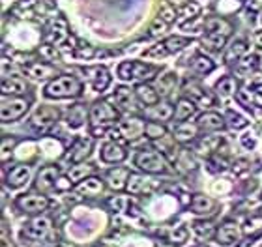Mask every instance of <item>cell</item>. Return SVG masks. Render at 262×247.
<instances>
[{"mask_svg":"<svg viewBox=\"0 0 262 247\" xmlns=\"http://www.w3.org/2000/svg\"><path fill=\"white\" fill-rule=\"evenodd\" d=\"M170 55L169 51H167V47H165V43H158L154 45L152 49L144 51V56H148V58H163V56Z\"/></svg>","mask_w":262,"mask_h":247,"instance_id":"48","label":"cell"},{"mask_svg":"<svg viewBox=\"0 0 262 247\" xmlns=\"http://www.w3.org/2000/svg\"><path fill=\"white\" fill-rule=\"evenodd\" d=\"M115 103L118 109L126 110V113H139L141 110V99L137 98V92L135 90H131L127 86H118L115 92Z\"/></svg>","mask_w":262,"mask_h":247,"instance_id":"10","label":"cell"},{"mask_svg":"<svg viewBox=\"0 0 262 247\" xmlns=\"http://www.w3.org/2000/svg\"><path fill=\"white\" fill-rule=\"evenodd\" d=\"M236 98L240 101L242 105H246L247 109H253V105H255V94L246 90V88H242L240 92H236Z\"/></svg>","mask_w":262,"mask_h":247,"instance_id":"47","label":"cell"},{"mask_svg":"<svg viewBox=\"0 0 262 247\" xmlns=\"http://www.w3.org/2000/svg\"><path fill=\"white\" fill-rule=\"evenodd\" d=\"M196 124H199V127H201L202 131H219V129H223V127L227 126L225 116L217 115V113H212V110L202 113V115L196 118Z\"/></svg>","mask_w":262,"mask_h":247,"instance_id":"19","label":"cell"},{"mask_svg":"<svg viewBox=\"0 0 262 247\" xmlns=\"http://www.w3.org/2000/svg\"><path fill=\"white\" fill-rule=\"evenodd\" d=\"M135 92H137V98L141 99V103L146 105V107L159 103V92L156 88L150 86V84H146V82H139Z\"/></svg>","mask_w":262,"mask_h":247,"instance_id":"28","label":"cell"},{"mask_svg":"<svg viewBox=\"0 0 262 247\" xmlns=\"http://www.w3.org/2000/svg\"><path fill=\"white\" fill-rule=\"evenodd\" d=\"M199 131H201V127L199 124H191V122H178L174 127V133H172V137L182 144H187V143H193L199 139Z\"/></svg>","mask_w":262,"mask_h":247,"instance_id":"17","label":"cell"},{"mask_svg":"<svg viewBox=\"0 0 262 247\" xmlns=\"http://www.w3.org/2000/svg\"><path fill=\"white\" fill-rule=\"evenodd\" d=\"M86 118H90V113H88L86 105H81V103L70 107L68 113H66V122H68L70 127H81L86 122Z\"/></svg>","mask_w":262,"mask_h":247,"instance_id":"24","label":"cell"},{"mask_svg":"<svg viewBox=\"0 0 262 247\" xmlns=\"http://www.w3.org/2000/svg\"><path fill=\"white\" fill-rule=\"evenodd\" d=\"M165 47L169 53H178V51L186 49L187 45L191 43V38H184V36H170L163 41Z\"/></svg>","mask_w":262,"mask_h":247,"instance_id":"40","label":"cell"},{"mask_svg":"<svg viewBox=\"0 0 262 247\" xmlns=\"http://www.w3.org/2000/svg\"><path fill=\"white\" fill-rule=\"evenodd\" d=\"M28 180H30V167H28V165H15V167H11L4 176L6 186L11 187V189H19V187L25 186Z\"/></svg>","mask_w":262,"mask_h":247,"instance_id":"14","label":"cell"},{"mask_svg":"<svg viewBox=\"0 0 262 247\" xmlns=\"http://www.w3.org/2000/svg\"><path fill=\"white\" fill-rule=\"evenodd\" d=\"M152 187V182L144 178L141 174H129V180H127L126 189L133 195H139V193H146V189Z\"/></svg>","mask_w":262,"mask_h":247,"instance_id":"35","label":"cell"},{"mask_svg":"<svg viewBox=\"0 0 262 247\" xmlns=\"http://www.w3.org/2000/svg\"><path fill=\"white\" fill-rule=\"evenodd\" d=\"M86 75L92 82V86L96 92H103L107 90L111 84V75L107 72V68L103 66H96V68H88L86 70Z\"/></svg>","mask_w":262,"mask_h":247,"instance_id":"18","label":"cell"},{"mask_svg":"<svg viewBox=\"0 0 262 247\" xmlns=\"http://www.w3.org/2000/svg\"><path fill=\"white\" fill-rule=\"evenodd\" d=\"M225 122H227V126H230L232 129H244V127H247L246 118L242 115H238V113H234V110H227Z\"/></svg>","mask_w":262,"mask_h":247,"instance_id":"43","label":"cell"},{"mask_svg":"<svg viewBox=\"0 0 262 247\" xmlns=\"http://www.w3.org/2000/svg\"><path fill=\"white\" fill-rule=\"evenodd\" d=\"M105 189V184L101 178H96V176H88L86 180L79 182L75 186V191L79 195H84V197H98L101 195Z\"/></svg>","mask_w":262,"mask_h":247,"instance_id":"20","label":"cell"},{"mask_svg":"<svg viewBox=\"0 0 262 247\" xmlns=\"http://www.w3.org/2000/svg\"><path fill=\"white\" fill-rule=\"evenodd\" d=\"M225 41H227V36L223 34H217V32H206L202 36V47L210 53H219V51L225 47Z\"/></svg>","mask_w":262,"mask_h":247,"instance_id":"33","label":"cell"},{"mask_svg":"<svg viewBox=\"0 0 262 247\" xmlns=\"http://www.w3.org/2000/svg\"><path fill=\"white\" fill-rule=\"evenodd\" d=\"M244 234L251 238H258L262 234V215H251L244 225Z\"/></svg>","mask_w":262,"mask_h":247,"instance_id":"38","label":"cell"},{"mask_svg":"<svg viewBox=\"0 0 262 247\" xmlns=\"http://www.w3.org/2000/svg\"><path fill=\"white\" fill-rule=\"evenodd\" d=\"M135 165L146 174H165V172H169V160L163 154H159L158 150L152 148H144L141 152H137Z\"/></svg>","mask_w":262,"mask_h":247,"instance_id":"3","label":"cell"},{"mask_svg":"<svg viewBox=\"0 0 262 247\" xmlns=\"http://www.w3.org/2000/svg\"><path fill=\"white\" fill-rule=\"evenodd\" d=\"M96 174V167L90 163H73L70 167V170H68V178H70V182L73 184V186H77L79 182L86 180L88 176H94Z\"/></svg>","mask_w":262,"mask_h":247,"instance_id":"22","label":"cell"},{"mask_svg":"<svg viewBox=\"0 0 262 247\" xmlns=\"http://www.w3.org/2000/svg\"><path fill=\"white\" fill-rule=\"evenodd\" d=\"M15 206L28 215H38V214H43L45 210L49 208L51 200L43 193H27V195L17 197Z\"/></svg>","mask_w":262,"mask_h":247,"instance_id":"6","label":"cell"},{"mask_svg":"<svg viewBox=\"0 0 262 247\" xmlns=\"http://www.w3.org/2000/svg\"><path fill=\"white\" fill-rule=\"evenodd\" d=\"M75 55L79 56V58H86L88 60V58H94V56L98 55V51L94 49V47H88L86 45V47H77Z\"/></svg>","mask_w":262,"mask_h":247,"instance_id":"51","label":"cell"},{"mask_svg":"<svg viewBox=\"0 0 262 247\" xmlns=\"http://www.w3.org/2000/svg\"><path fill=\"white\" fill-rule=\"evenodd\" d=\"M60 180V169L56 165H47L39 170L38 176H36V182H34V189H38L41 193H47L51 189H55L56 184Z\"/></svg>","mask_w":262,"mask_h":247,"instance_id":"9","label":"cell"},{"mask_svg":"<svg viewBox=\"0 0 262 247\" xmlns=\"http://www.w3.org/2000/svg\"><path fill=\"white\" fill-rule=\"evenodd\" d=\"M92 148H94L92 137H79L75 143L71 144L68 160H70L71 163H81V161H84L88 155L92 154Z\"/></svg>","mask_w":262,"mask_h":247,"instance_id":"13","label":"cell"},{"mask_svg":"<svg viewBox=\"0 0 262 247\" xmlns=\"http://www.w3.org/2000/svg\"><path fill=\"white\" fill-rule=\"evenodd\" d=\"M242 144H244L246 148H253V146H255V139H253L251 135H244V137H242Z\"/></svg>","mask_w":262,"mask_h":247,"instance_id":"53","label":"cell"},{"mask_svg":"<svg viewBox=\"0 0 262 247\" xmlns=\"http://www.w3.org/2000/svg\"><path fill=\"white\" fill-rule=\"evenodd\" d=\"M176 82H178V79H176L174 73H167V75H163V77L159 79V82H158L159 96H169V94L174 90Z\"/></svg>","mask_w":262,"mask_h":247,"instance_id":"41","label":"cell"},{"mask_svg":"<svg viewBox=\"0 0 262 247\" xmlns=\"http://www.w3.org/2000/svg\"><path fill=\"white\" fill-rule=\"evenodd\" d=\"M184 96L187 99H191L193 103L196 107H212L215 103V98H213L212 94L204 90L201 84H196V82H186V86H184Z\"/></svg>","mask_w":262,"mask_h":247,"instance_id":"11","label":"cell"},{"mask_svg":"<svg viewBox=\"0 0 262 247\" xmlns=\"http://www.w3.org/2000/svg\"><path fill=\"white\" fill-rule=\"evenodd\" d=\"M60 118V110L56 109V107H49V105H43V107H39L36 113L32 115L30 122H28V126L30 129H34L36 133H49L53 129L56 122Z\"/></svg>","mask_w":262,"mask_h":247,"instance_id":"5","label":"cell"},{"mask_svg":"<svg viewBox=\"0 0 262 247\" xmlns=\"http://www.w3.org/2000/svg\"><path fill=\"white\" fill-rule=\"evenodd\" d=\"M27 92V82L23 77H4L2 79V96H21Z\"/></svg>","mask_w":262,"mask_h":247,"instance_id":"25","label":"cell"},{"mask_svg":"<svg viewBox=\"0 0 262 247\" xmlns=\"http://www.w3.org/2000/svg\"><path fill=\"white\" fill-rule=\"evenodd\" d=\"M144 115L150 116L152 120H169V118H174V109L170 107L169 103H156L146 107Z\"/></svg>","mask_w":262,"mask_h":247,"instance_id":"29","label":"cell"},{"mask_svg":"<svg viewBox=\"0 0 262 247\" xmlns=\"http://www.w3.org/2000/svg\"><path fill=\"white\" fill-rule=\"evenodd\" d=\"M129 170L124 169V167H116V169H111L107 172V178L105 182H109V186L113 189H126L127 180H129Z\"/></svg>","mask_w":262,"mask_h":247,"instance_id":"27","label":"cell"},{"mask_svg":"<svg viewBox=\"0 0 262 247\" xmlns=\"http://www.w3.org/2000/svg\"><path fill=\"white\" fill-rule=\"evenodd\" d=\"M30 107V101L25 98H11L10 101L6 99L4 96V101H2V110H0V118L4 124H10V122H15L19 118L25 116V113L28 110Z\"/></svg>","mask_w":262,"mask_h":247,"instance_id":"7","label":"cell"},{"mask_svg":"<svg viewBox=\"0 0 262 247\" xmlns=\"http://www.w3.org/2000/svg\"><path fill=\"white\" fill-rule=\"evenodd\" d=\"M45 96L51 99L77 98L82 94V82L73 75H58L45 86Z\"/></svg>","mask_w":262,"mask_h":247,"instance_id":"1","label":"cell"},{"mask_svg":"<svg viewBox=\"0 0 262 247\" xmlns=\"http://www.w3.org/2000/svg\"><path fill=\"white\" fill-rule=\"evenodd\" d=\"M195 113H196V105L193 103L191 99L182 98L174 107V120L176 122H186V120H189Z\"/></svg>","mask_w":262,"mask_h":247,"instance_id":"31","label":"cell"},{"mask_svg":"<svg viewBox=\"0 0 262 247\" xmlns=\"http://www.w3.org/2000/svg\"><path fill=\"white\" fill-rule=\"evenodd\" d=\"M144 135H146L150 141H158V139H163L165 135H167V127L156 120H150V122H146Z\"/></svg>","mask_w":262,"mask_h":247,"instance_id":"39","label":"cell"},{"mask_svg":"<svg viewBox=\"0 0 262 247\" xmlns=\"http://www.w3.org/2000/svg\"><path fill=\"white\" fill-rule=\"evenodd\" d=\"M25 73H28L32 79H49V77H56V68L47 64V62H30L25 66Z\"/></svg>","mask_w":262,"mask_h":247,"instance_id":"21","label":"cell"},{"mask_svg":"<svg viewBox=\"0 0 262 247\" xmlns=\"http://www.w3.org/2000/svg\"><path fill=\"white\" fill-rule=\"evenodd\" d=\"M189 208H191V212L196 215H212V214H215V210H217V203H215L212 197H206V195L199 193V195H193L191 197Z\"/></svg>","mask_w":262,"mask_h":247,"instance_id":"16","label":"cell"},{"mask_svg":"<svg viewBox=\"0 0 262 247\" xmlns=\"http://www.w3.org/2000/svg\"><path fill=\"white\" fill-rule=\"evenodd\" d=\"M258 56H244L238 64L234 66V73L238 75L240 79H247V77H251L253 73H257L258 70Z\"/></svg>","mask_w":262,"mask_h":247,"instance_id":"26","label":"cell"},{"mask_svg":"<svg viewBox=\"0 0 262 247\" xmlns=\"http://www.w3.org/2000/svg\"><path fill=\"white\" fill-rule=\"evenodd\" d=\"M144 127H146V122L142 118H127V120H122L118 124V131L122 133V137H126L127 141H135L141 135H144Z\"/></svg>","mask_w":262,"mask_h":247,"instance_id":"15","label":"cell"},{"mask_svg":"<svg viewBox=\"0 0 262 247\" xmlns=\"http://www.w3.org/2000/svg\"><path fill=\"white\" fill-rule=\"evenodd\" d=\"M246 53H247V43L244 39H238V41H234L229 49L225 51V56H223L225 64H238L246 56Z\"/></svg>","mask_w":262,"mask_h":247,"instance_id":"30","label":"cell"},{"mask_svg":"<svg viewBox=\"0 0 262 247\" xmlns=\"http://www.w3.org/2000/svg\"><path fill=\"white\" fill-rule=\"evenodd\" d=\"M51 247H58V245H51Z\"/></svg>","mask_w":262,"mask_h":247,"instance_id":"55","label":"cell"},{"mask_svg":"<svg viewBox=\"0 0 262 247\" xmlns=\"http://www.w3.org/2000/svg\"><path fill=\"white\" fill-rule=\"evenodd\" d=\"M176 15H178V11L172 10V6H161V10H159V17L163 19L167 25H170V23H174L176 21Z\"/></svg>","mask_w":262,"mask_h":247,"instance_id":"50","label":"cell"},{"mask_svg":"<svg viewBox=\"0 0 262 247\" xmlns=\"http://www.w3.org/2000/svg\"><path fill=\"white\" fill-rule=\"evenodd\" d=\"M51 227H53V223H51L49 217H36V219H32L30 223L23 227L21 234L28 242H39L51 232Z\"/></svg>","mask_w":262,"mask_h":247,"instance_id":"8","label":"cell"},{"mask_svg":"<svg viewBox=\"0 0 262 247\" xmlns=\"http://www.w3.org/2000/svg\"><path fill=\"white\" fill-rule=\"evenodd\" d=\"M170 4L176 6V8H182V6H186L187 4V0H169Z\"/></svg>","mask_w":262,"mask_h":247,"instance_id":"54","label":"cell"},{"mask_svg":"<svg viewBox=\"0 0 262 247\" xmlns=\"http://www.w3.org/2000/svg\"><path fill=\"white\" fill-rule=\"evenodd\" d=\"M126 158H127V152L120 143H107L101 148V160L105 163H120Z\"/></svg>","mask_w":262,"mask_h":247,"instance_id":"23","label":"cell"},{"mask_svg":"<svg viewBox=\"0 0 262 247\" xmlns=\"http://www.w3.org/2000/svg\"><path fill=\"white\" fill-rule=\"evenodd\" d=\"M17 144V139L13 137H4L2 139V161H8V158H10V154L13 152V148H15Z\"/></svg>","mask_w":262,"mask_h":247,"instance_id":"49","label":"cell"},{"mask_svg":"<svg viewBox=\"0 0 262 247\" xmlns=\"http://www.w3.org/2000/svg\"><path fill=\"white\" fill-rule=\"evenodd\" d=\"M221 144H223V139L221 137H210V135H204V137L196 139V150H199L201 154H210V155L215 154V152H219Z\"/></svg>","mask_w":262,"mask_h":247,"instance_id":"32","label":"cell"},{"mask_svg":"<svg viewBox=\"0 0 262 247\" xmlns=\"http://www.w3.org/2000/svg\"><path fill=\"white\" fill-rule=\"evenodd\" d=\"M199 11H201L199 4H195V2H187L186 6L178 8V15H180L182 19H196Z\"/></svg>","mask_w":262,"mask_h":247,"instance_id":"46","label":"cell"},{"mask_svg":"<svg viewBox=\"0 0 262 247\" xmlns=\"http://www.w3.org/2000/svg\"><path fill=\"white\" fill-rule=\"evenodd\" d=\"M187 240V229L186 227H176L167 234V242L172 243V245H180Z\"/></svg>","mask_w":262,"mask_h":247,"instance_id":"44","label":"cell"},{"mask_svg":"<svg viewBox=\"0 0 262 247\" xmlns=\"http://www.w3.org/2000/svg\"><path fill=\"white\" fill-rule=\"evenodd\" d=\"M242 232L240 227L236 221H225L223 225L217 227V231H215V242L219 245H232V243H238V240L242 238Z\"/></svg>","mask_w":262,"mask_h":247,"instance_id":"12","label":"cell"},{"mask_svg":"<svg viewBox=\"0 0 262 247\" xmlns=\"http://www.w3.org/2000/svg\"><path fill=\"white\" fill-rule=\"evenodd\" d=\"M191 68H193V72L201 73V75H206V73L213 72L215 64H213L206 55H195L191 60Z\"/></svg>","mask_w":262,"mask_h":247,"instance_id":"36","label":"cell"},{"mask_svg":"<svg viewBox=\"0 0 262 247\" xmlns=\"http://www.w3.org/2000/svg\"><path fill=\"white\" fill-rule=\"evenodd\" d=\"M215 92H217L219 96H232V94L236 92V79L227 75V77H223L221 81H217Z\"/></svg>","mask_w":262,"mask_h":247,"instance_id":"42","label":"cell"},{"mask_svg":"<svg viewBox=\"0 0 262 247\" xmlns=\"http://www.w3.org/2000/svg\"><path fill=\"white\" fill-rule=\"evenodd\" d=\"M165 27H167V23H165L161 17H158V19L152 23V27H150V34H152V36H158L161 30H165Z\"/></svg>","mask_w":262,"mask_h":247,"instance_id":"52","label":"cell"},{"mask_svg":"<svg viewBox=\"0 0 262 247\" xmlns=\"http://www.w3.org/2000/svg\"><path fill=\"white\" fill-rule=\"evenodd\" d=\"M193 231L196 232V236L201 240H210V238H215V227L212 225V221H195L193 223Z\"/></svg>","mask_w":262,"mask_h":247,"instance_id":"37","label":"cell"},{"mask_svg":"<svg viewBox=\"0 0 262 247\" xmlns=\"http://www.w3.org/2000/svg\"><path fill=\"white\" fill-rule=\"evenodd\" d=\"M174 165H178V167H186L187 170H195L196 169L195 158H193L191 152H187V150H182L180 154H178V158H176Z\"/></svg>","mask_w":262,"mask_h":247,"instance_id":"45","label":"cell"},{"mask_svg":"<svg viewBox=\"0 0 262 247\" xmlns=\"http://www.w3.org/2000/svg\"><path fill=\"white\" fill-rule=\"evenodd\" d=\"M90 127H111L115 122L120 120V113H118V109L116 107H113L111 103H107V101H96V103L92 105V109H90Z\"/></svg>","mask_w":262,"mask_h":247,"instance_id":"4","label":"cell"},{"mask_svg":"<svg viewBox=\"0 0 262 247\" xmlns=\"http://www.w3.org/2000/svg\"><path fill=\"white\" fill-rule=\"evenodd\" d=\"M158 73H159V66H152V64H144V62H137V60L122 62L120 66H118V77L122 81L146 82V81H152Z\"/></svg>","mask_w":262,"mask_h":247,"instance_id":"2","label":"cell"},{"mask_svg":"<svg viewBox=\"0 0 262 247\" xmlns=\"http://www.w3.org/2000/svg\"><path fill=\"white\" fill-rule=\"evenodd\" d=\"M204 28H206V32L223 34V36H227V38H229L230 32H232V25H230L227 19H223V17H212V19H206Z\"/></svg>","mask_w":262,"mask_h":247,"instance_id":"34","label":"cell"}]
</instances>
